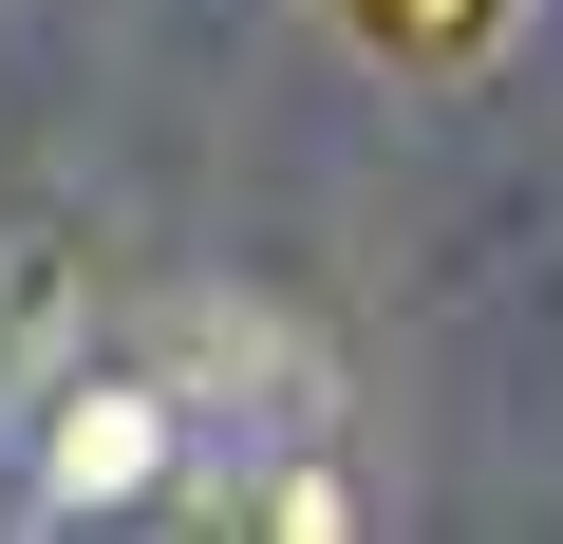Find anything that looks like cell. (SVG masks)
Returning a JSON list of instances; mask_svg holds the SVG:
<instances>
[{
  "mask_svg": "<svg viewBox=\"0 0 563 544\" xmlns=\"http://www.w3.org/2000/svg\"><path fill=\"white\" fill-rule=\"evenodd\" d=\"M320 20L376 57V76H488L526 38V0H320Z\"/></svg>",
  "mask_w": 563,
  "mask_h": 544,
  "instance_id": "1",
  "label": "cell"
}]
</instances>
